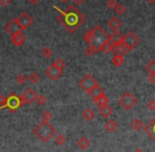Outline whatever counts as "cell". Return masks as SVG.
Segmentation results:
<instances>
[{"label":"cell","instance_id":"cell-1","mask_svg":"<svg viewBox=\"0 0 155 152\" xmlns=\"http://www.w3.org/2000/svg\"><path fill=\"white\" fill-rule=\"evenodd\" d=\"M60 13L58 20L68 32L74 33L77 29L82 26L85 22V16L81 13L73 5H69L65 11H62L58 7H54Z\"/></svg>","mask_w":155,"mask_h":152},{"label":"cell","instance_id":"cell-2","mask_svg":"<svg viewBox=\"0 0 155 152\" xmlns=\"http://www.w3.org/2000/svg\"><path fill=\"white\" fill-rule=\"evenodd\" d=\"M34 134L41 139L44 143H47L48 140H50L52 136L55 134V129L49 123V122L41 121L37 127H35L34 129Z\"/></svg>","mask_w":155,"mask_h":152},{"label":"cell","instance_id":"cell-3","mask_svg":"<svg viewBox=\"0 0 155 152\" xmlns=\"http://www.w3.org/2000/svg\"><path fill=\"white\" fill-rule=\"evenodd\" d=\"M25 100L22 99L21 96H17L15 93H11L7 97V104L5 107L10 110L11 113H15L19 107H21L25 104Z\"/></svg>","mask_w":155,"mask_h":152},{"label":"cell","instance_id":"cell-4","mask_svg":"<svg viewBox=\"0 0 155 152\" xmlns=\"http://www.w3.org/2000/svg\"><path fill=\"white\" fill-rule=\"evenodd\" d=\"M137 103L136 98L131 94V93H124L122 96L119 98V104L124 109L125 111H130L134 105Z\"/></svg>","mask_w":155,"mask_h":152},{"label":"cell","instance_id":"cell-5","mask_svg":"<svg viewBox=\"0 0 155 152\" xmlns=\"http://www.w3.org/2000/svg\"><path fill=\"white\" fill-rule=\"evenodd\" d=\"M93 31H94L93 45L99 47L103 42H105L106 39H108V34L100 26H96L95 28L93 29Z\"/></svg>","mask_w":155,"mask_h":152},{"label":"cell","instance_id":"cell-6","mask_svg":"<svg viewBox=\"0 0 155 152\" xmlns=\"http://www.w3.org/2000/svg\"><path fill=\"white\" fill-rule=\"evenodd\" d=\"M79 85H80L81 88H82V90H84L85 92L89 93L94 87H95V86L98 85V82H97V80L93 77V76L86 75L82 80H80V82H79Z\"/></svg>","mask_w":155,"mask_h":152},{"label":"cell","instance_id":"cell-7","mask_svg":"<svg viewBox=\"0 0 155 152\" xmlns=\"http://www.w3.org/2000/svg\"><path fill=\"white\" fill-rule=\"evenodd\" d=\"M122 42L130 50H132L140 43V39L134 32H129V33H127L125 35H123Z\"/></svg>","mask_w":155,"mask_h":152},{"label":"cell","instance_id":"cell-8","mask_svg":"<svg viewBox=\"0 0 155 152\" xmlns=\"http://www.w3.org/2000/svg\"><path fill=\"white\" fill-rule=\"evenodd\" d=\"M16 19H17L18 24H19L20 28H21L22 30H27V29H29L33 24V18L31 17L28 13H26V12H24V13L20 14Z\"/></svg>","mask_w":155,"mask_h":152},{"label":"cell","instance_id":"cell-9","mask_svg":"<svg viewBox=\"0 0 155 152\" xmlns=\"http://www.w3.org/2000/svg\"><path fill=\"white\" fill-rule=\"evenodd\" d=\"M45 73L49 79L52 80V81H56V80H58L63 76V70L56 68L53 65H50V66L46 69Z\"/></svg>","mask_w":155,"mask_h":152},{"label":"cell","instance_id":"cell-10","mask_svg":"<svg viewBox=\"0 0 155 152\" xmlns=\"http://www.w3.org/2000/svg\"><path fill=\"white\" fill-rule=\"evenodd\" d=\"M129 51H130V49L123 44V42L113 44V50H112L113 53L118 54V56H124L125 54L129 53Z\"/></svg>","mask_w":155,"mask_h":152},{"label":"cell","instance_id":"cell-11","mask_svg":"<svg viewBox=\"0 0 155 152\" xmlns=\"http://www.w3.org/2000/svg\"><path fill=\"white\" fill-rule=\"evenodd\" d=\"M21 97L25 100V102L31 104V103L35 102V100H36V98H37V94L34 90H32V88H27V90H25L24 94L21 95Z\"/></svg>","mask_w":155,"mask_h":152},{"label":"cell","instance_id":"cell-12","mask_svg":"<svg viewBox=\"0 0 155 152\" xmlns=\"http://www.w3.org/2000/svg\"><path fill=\"white\" fill-rule=\"evenodd\" d=\"M26 39H27V37L22 31H19V32L15 33V34H12V36H11V42L16 47H20V46L26 42Z\"/></svg>","mask_w":155,"mask_h":152},{"label":"cell","instance_id":"cell-13","mask_svg":"<svg viewBox=\"0 0 155 152\" xmlns=\"http://www.w3.org/2000/svg\"><path fill=\"white\" fill-rule=\"evenodd\" d=\"M5 31H7V32H9L11 35L15 34V33L19 32V31H22V29L20 28L19 24H18V22H17V19H16V18H15V19H12L11 22H10L9 24L5 27Z\"/></svg>","mask_w":155,"mask_h":152},{"label":"cell","instance_id":"cell-14","mask_svg":"<svg viewBox=\"0 0 155 152\" xmlns=\"http://www.w3.org/2000/svg\"><path fill=\"white\" fill-rule=\"evenodd\" d=\"M88 94H89V96L93 98V100L96 101L98 98H100L101 96H103V95H104V90H103V88H102L101 86L98 84V85L95 86V87H94L93 90H91V92L88 93Z\"/></svg>","mask_w":155,"mask_h":152},{"label":"cell","instance_id":"cell-15","mask_svg":"<svg viewBox=\"0 0 155 152\" xmlns=\"http://www.w3.org/2000/svg\"><path fill=\"white\" fill-rule=\"evenodd\" d=\"M107 26H108V28L114 32V31H119V29H120L121 26H122V22H121L117 17H113L108 20Z\"/></svg>","mask_w":155,"mask_h":152},{"label":"cell","instance_id":"cell-16","mask_svg":"<svg viewBox=\"0 0 155 152\" xmlns=\"http://www.w3.org/2000/svg\"><path fill=\"white\" fill-rule=\"evenodd\" d=\"M112 50H113V43L110 39H106L105 42H103V43L99 46V51H102L103 53L112 52Z\"/></svg>","mask_w":155,"mask_h":152},{"label":"cell","instance_id":"cell-17","mask_svg":"<svg viewBox=\"0 0 155 152\" xmlns=\"http://www.w3.org/2000/svg\"><path fill=\"white\" fill-rule=\"evenodd\" d=\"M108 39H110L113 44L120 43V42H122V39H123V35L121 34L119 31H114L112 34L108 35Z\"/></svg>","mask_w":155,"mask_h":152},{"label":"cell","instance_id":"cell-18","mask_svg":"<svg viewBox=\"0 0 155 152\" xmlns=\"http://www.w3.org/2000/svg\"><path fill=\"white\" fill-rule=\"evenodd\" d=\"M99 112H100V114H101L102 117H104V118H108L110 115H112L113 110H112V107H110V105L106 104V105H104V106L99 107Z\"/></svg>","mask_w":155,"mask_h":152},{"label":"cell","instance_id":"cell-19","mask_svg":"<svg viewBox=\"0 0 155 152\" xmlns=\"http://www.w3.org/2000/svg\"><path fill=\"white\" fill-rule=\"evenodd\" d=\"M78 146H79V148H81V149L85 150L91 146V141H89V139L87 138V137L82 136L79 140H78Z\"/></svg>","mask_w":155,"mask_h":152},{"label":"cell","instance_id":"cell-20","mask_svg":"<svg viewBox=\"0 0 155 152\" xmlns=\"http://www.w3.org/2000/svg\"><path fill=\"white\" fill-rule=\"evenodd\" d=\"M99 51V47L95 45H88L85 49V54L88 56H93L94 54H96L97 52Z\"/></svg>","mask_w":155,"mask_h":152},{"label":"cell","instance_id":"cell-21","mask_svg":"<svg viewBox=\"0 0 155 152\" xmlns=\"http://www.w3.org/2000/svg\"><path fill=\"white\" fill-rule=\"evenodd\" d=\"M83 118L86 121H91L95 118V113H94V111L91 109H86L83 112Z\"/></svg>","mask_w":155,"mask_h":152},{"label":"cell","instance_id":"cell-22","mask_svg":"<svg viewBox=\"0 0 155 152\" xmlns=\"http://www.w3.org/2000/svg\"><path fill=\"white\" fill-rule=\"evenodd\" d=\"M95 104L97 105L98 107L104 106V105L108 104V98L105 96V94H104L103 96H101L100 98H98L97 100L95 101Z\"/></svg>","mask_w":155,"mask_h":152},{"label":"cell","instance_id":"cell-23","mask_svg":"<svg viewBox=\"0 0 155 152\" xmlns=\"http://www.w3.org/2000/svg\"><path fill=\"white\" fill-rule=\"evenodd\" d=\"M83 37H84V41L86 42L88 45H93V42H94V31L93 30L86 31Z\"/></svg>","mask_w":155,"mask_h":152},{"label":"cell","instance_id":"cell-24","mask_svg":"<svg viewBox=\"0 0 155 152\" xmlns=\"http://www.w3.org/2000/svg\"><path fill=\"white\" fill-rule=\"evenodd\" d=\"M105 128L108 132H114V131L118 128V124H117V122L114 121V120H108L105 123Z\"/></svg>","mask_w":155,"mask_h":152},{"label":"cell","instance_id":"cell-25","mask_svg":"<svg viewBox=\"0 0 155 152\" xmlns=\"http://www.w3.org/2000/svg\"><path fill=\"white\" fill-rule=\"evenodd\" d=\"M123 61H124V60H123V56H118V54H115V56H113V59H112V63L117 67L121 66V65L123 64Z\"/></svg>","mask_w":155,"mask_h":152},{"label":"cell","instance_id":"cell-26","mask_svg":"<svg viewBox=\"0 0 155 152\" xmlns=\"http://www.w3.org/2000/svg\"><path fill=\"white\" fill-rule=\"evenodd\" d=\"M132 128L135 131H140L143 128V123L140 119H134L133 122H132Z\"/></svg>","mask_w":155,"mask_h":152},{"label":"cell","instance_id":"cell-27","mask_svg":"<svg viewBox=\"0 0 155 152\" xmlns=\"http://www.w3.org/2000/svg\"><path fill=\"white\" fill-rule=\"evenodd\" d=\"M52 54H53V51H52V49L50 47H45V48H43V50H41V56L46 59L51 58Z\"/></svg>","mask_w":155,"mask_h":152},{"label":"cell","instance_id":"cell-28","mask_svg":"<svg viewBox=\"0 0 155 152\" xmlns=\"http://www.w3.org/2000/svg\"><path fill=\"white\" fill-rule=\"evenodd\" d=\"M52 65L55 66L56 68L63 70V69L65 68V66H66V63H65V61L63 60V59H58V60H55V62H53V64Z\"/></svg>","mask_w":155,"mask_h":152},{"label":"cell","instance_id":"cell-29","mask_svg":"<svg viewBox=\"0 0 155 152\" xmlns=\"http://www.w3.org/2000/svg\"><path fill=\"white\" fill-rule=\"evenodd\" d=\"M54 141H55V144L58 146H63L65 143H66V137H65L63 134H58V135H56V136H55Z\"/></svg>","mask_w":155,"mask_h":152},{"label":"cell","instance_id":"cell-30","mask_svg":"<svg viewBox=\"0 0 155 152\" xmlns=\"http://www.w3.org/2000/svg\"><path fill=\"white\" fill-rule=\"evenodd\" d=\"M114 11L116 12V14H118V15H122V14H124L125 11H127V8L123 5H121V3H118V5H116V8L114 9Z\"/></svg>","mask_w":155,"mask_h":152},{"label":"cell","instance_id":"cell-31","mask_svg":"<svg viewBox=\"0 0 155 152\" xmlns=\"http://www.w3.org/2000/svg\"><path fill=\"white\" fill-rule=\"evenodd\" d=\"M146 69L149 73H155V61H150V62L147 64Z\"/></svg>","mask_w":155,"mask_h":152},{"label":"cell","instance_id":"cell-32","mask_svg":"<svg viewBox=\"0 0 155 152\" xmlns=\"http://www.w3.org/2000/svg\"><path fill=\"white\" fill-rule=\"evenodd\" d=\"M52 113L51 112H49V111H45L43 113V115H41V119H43V121H45V122H49L50 120L52 119Z\"/></svg>","mask_w":155,"mask_h":152},{"label":"cell","instance_id":"cell-33","mask_svg":"<svg viewBox=\"0 0 155 152\" xmlns=\"http://www.w3.org/2000/svg\"><path fill=\"white\" fill-rule=\"evenodd\" d=\"M28 79L32 84H36L37 82L39 81V76L37 75L36 73H30V76L28 77Z\"/></svg>","mask_w":155,"mask_h":152},{"label":"cell","instance_id":"cell-34","mask_svg":"<svg viewBox=\"0 0 155 152\" xmlns=\"http://www.w3.org/2000/svg\"><path fill=\"white\" fill-rule=\"evenodd\" d=\"M35 102H37V104L41 105V106H43V105H45L46 102H47V98H46L44 95H39V96H37Z\"/></svg>","mask_w":155,"mask_h":152},{"label":"cell","instance_id":"cell-35","mask_svg":"<svg viewBox=\"0 0 155 152\" xmlns=\"http://www.w3.org/2000/svg\"><path fill=\"white\" fill-rule=\"evenodd\" d=\"M27 80H28V78H27L25 75H22V73H20V75H18L17 77H16V82H17L18 84H20V85L26 83Z\"/></svg>","mask_w":155,"mask_h":152},{"label":"cell","instance_id":"cell-36","mask_svg":"<svg viewBox=\"0 0 155 152\" xmlns=\"http://www.w3.org/2000/svg\"><path fill=\"white\" fill-rule=\"evenodd\" d=\"M117 5H118V3H117V0H108L107 3H106V5H107V8L110 10H114Z\"/></svg>","mask_w":155,"mask_h":152},{"label":"cell","instance_id":"cell-37","mask_svg":"<svg viewBox=\"0 0 155 152\" xmlns=\"http://www.w3.org/2000/svg\"><path fill=\"white\" fill-rule=\"evenodd\" d=\"M147 109L150 110V111H155V101L150 100L147 103Z\"/></svg>","mask_w":155,"mask_h":152},{"label":"cell","instance_id":"cell-38","mask_svg":"<svg viewBox=\"0 0 155 152\" xmlns=\"http://www.w3.org/2000/svg\"><path fill=\"white\" fill-rule=\"evenodd\" d=\"M5 104H7V97L0 95V107H5Z\"/></svg>","mask_w":155,"mask_h":152},{"label":"cell","instance_id":"cell-39","mask_svg":"<svg viewBox=\"0 0 155 152\" xmlns=\"http://www.w3.org/2000/svg\"><path fill=\"white\" fill-rule=\"evenodd\" d=\"M148 80H149V81H150L152 84H155V73H149Z\"/></svg>","mask_w":155,"mask_h":152},{"label":"cell","instance_id":"cell-40","mask_svg":"<svg viewBox=\"0 0 155 152\" xmlns=\"http://www.w3.org/2000/svg\"><path fill=\"white\" fill-rule=\"evenodd\" d=\"M12 0H0V5H2V7H7L11 3Z\"/></svg>","mask_w":155,"mask_h":152},{"label":"cell","instance_id":"cell-41","mask_svg":"<svg viewBox=\"0 0 155 152\" xmlns=\"http://www.w3.org/2000/svg\"><path fill=\"white\" fill-rule=\"evenodd\" d=\"M73 2H74L75 5H82L83 3L85 2V0H73Z\"/></svg>","mask_w":155,"mask_h":152},{"label":"cell","instance_id":"cell-42","mask_svg":"<svg viewBox=\"0 0 155 152\" xmlns=\"http://www.w3.org/2000/svg\"><path fill=\"white\" fill-rule=\"evenodd\" d=\"M29 2L31 3V5H36V3H38L41 0H28Z\"/></svg>","mask_w":155,"mask_h":152},{"label":"cell","instance_id":"cell-43","mask_svg":"<svg viewBox=\"0 0 155 152\" xmlns=\"http://www.w3.org/2000/svg\"><path fill=\"white\" fill-rule=\"evenodd\" d=\"M61 1H62L63 3H67V2H69L70 0H61Z\"/></svg>","mask_w":155,"mask_h":152},{"label":"cell","instance_id":"cell-44","mask_svg":"<svg viewBox=\"0 0 155 152\" xmlns=\"http://www.w3.org/2000/svg\"><path fill=\"white\" fill-rule=\"evenodd\" d=\"M147 1H148L149 3H154L155 2V0H147Z\"/></svg>","mask_w":155,"mask_h":152},{"label":"cell","instance_id":"cell-45","mask_svg":"<svg viewBox=\"0 0 155 152\" xmlns=\"http://www.w3.org/2000/svg\"><path fill=\"white\" fill-rule=\"evenodd\" d=\"M134 152H142V151H141V150H139V149H136Z\"/></svg>","mask_w":155,"mask_h":152}]
</instances>
